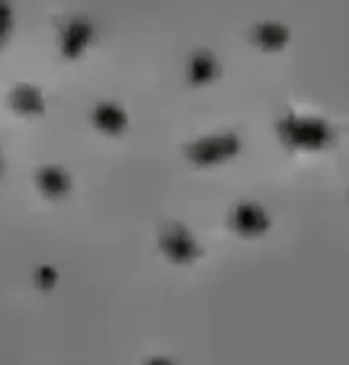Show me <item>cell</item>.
Segmentation results:
<instances>
[{
  "label": "cell",
  "mask_w": 349,
  "mask_h": 365,
  "mask_svg": "<svg viewBox=\"0 0 349 365\" xmlns=\"http://www.w3.org/2000/svg\"><path fill=\"white\" fill-rule=\"evenodd\" d=\"M146 365H175L170 358H163V356H156V358H148Z\"/></svg>",
  "instance_id": "6da1fadb"
}]
</instances>
